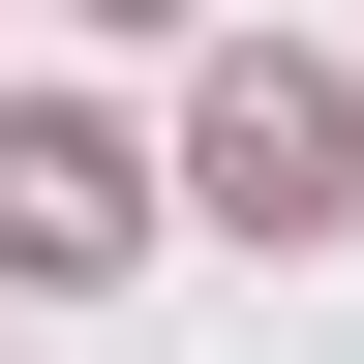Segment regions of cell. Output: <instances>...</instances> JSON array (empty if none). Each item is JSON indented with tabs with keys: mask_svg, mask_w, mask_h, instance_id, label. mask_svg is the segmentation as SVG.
<instances>
[{
	"mask_svg": "<svg viewBox=\"0 0 364 364\" xmlns=\"http://www.w3.org/2000/svg\"><path fill=\"white\" fill-rule=\"evenodd\" d=\"M122 243H152V152L31 91V122H0V273H61V304H91V273H122Z\"/></svg>",
	"mask_w": 364,
	"mask_h": 364,
	"instance_id": "cell-2",
	"label": "cell"
},
{
	"mask_svg": "<svg viewBox=\"0 0 364 364\" xmlns=\"http://www.w3.org/2000/svg\"><path fill=\"white\" fill-rule=\"evenodd\" d=\"M122 31H152V0H122Z\"/></svg>",
	"mask_w": 364,
	"mask_h": 364,
	"instance_id": "cell-3",
	"label": "cell"
},
{
	"mask_svg": "<svg viewBox=\"0 0 364 364\" xmlns=\"http://www.w3.org/2000/svg\"><path fill=\"white\" fill-rule=\"evenodd\" d=\"M182 213H213V243H334V213H364V91H334V61H213Z\"/></svg>",
	"mask_w": 364,
	"mask_h": 364,
	"instance_id": "cell-1",
	"label": "cell"
}]
</instances>
